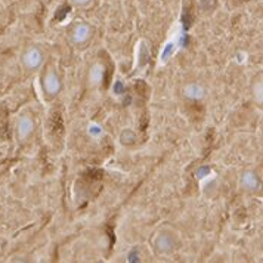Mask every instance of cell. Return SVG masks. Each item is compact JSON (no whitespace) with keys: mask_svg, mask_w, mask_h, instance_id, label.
Segmentation results:
<instances>
[{"mask_svg":"<svg viewBox=\"0 0 263 263\" xmlns=\"http://www.w3.org/2000/svg\"><path fill=\"white\" fill-rule=\"evenodd\" d=\"M180 245H182L180 236L177 235V232L174 229H171L168 226L160 228L151 239L152 250L160 256H168V254L177 251L180 248Z\"/></svg>","mask_w":263,"mask_h":263,"instance_id":"6da1fadb","label":"cell"},{"mask_svg":"<svg viewBox=\"0 0 263 263\" xmlns=\"http://www.w3.org/2000/svg\"><path fill=\"white\" fill-rule=\"evenodd\" d=\"M43 61H44V53L38 46L27 47L21 56V62H22L24 68H27L28 71L38 69L43 65Z\"/></svg>","mask_w":263,"mask_h":263,"instance_id":"7a4b0ae2","label":"cell"},{"mask_svg":"<svg viewBox=\"0 0 263 263\" xmlns=\"http://www.w3.org/2000/svg\"><path fill=\"white\" fill-rule=\"evenodd\" d=\"M92 37H93V28L89 22L80 21L71 30V41H72V44H75L78 47L87 44L92 40Z\"/></svg>","mask_w":263,"mask_h":263,"instance_id":"3957f363","label":"cell"},{"mask_svg":"<svg viewBox=\"0 0 263 263\" xmlns=\"http://www.w3.org/2000/svg\"><path fill=\"white\" fill-rule=\"evenodd\" d=\"M43 90L44 93L49 96V98H55L58 96V93L61 92L62 89V81H61V77L59 74L53 69V68H49L44 75H43Z\"/></svg>","mask_w":263,"mask_h":263,"instance_id":"277c9868","label":"cell"},{"mask_svg":"<svg viewBox=\"0 0 263 263\" xmlns=\"http://www.w3.org/2000/svg\"><path fill=\"white\" fill-rule=\"evenodd\" d=\"M16 136L21 142H25L27 139H30V136L34 133V129H35V123L34 120L31 118V115L28 114H22L18 117L16 120Z\"/></svg>","mask_w":263,"mask_h":263,"instance_id":"5b68a950","label":"cell"},{"mask_svg":"<svg viewBox=\"0 0 263 263\" xmlns=\"http://www.w3.org/2000/svg\"><path fill=\"white\" fill-rule=\"evenodd\" d=\"M239 186L247 192H257L262 188V180L254 170H245L239 177Z\"/></svg>","mask_w":263,"mask_h":263,"instance_id":"8992f818","label":"cell"},{"mask_svg":"<svg viewBox=\"0 0 263 263\" xmlns=\"http://www.w3.org/2000/svg\"><path fill=\"white\" fill-rule=\"evenodd\" d=\"M105 77V65L102 62H93L87 71L89 87H99Z\"/></svg>","mask_w":263,"mask_h":263,"instance_id":"52a82bcc","label":"cell"},{"mask_svg":"<svg viewBox=\"0 0 263 263\" xmlns=\"http://www.w3.org/2000/svg\"><path fill=\"white\" fill-rule=\"evenodd\" d=\"M182 93H183V96H185L186 99L197 102V100H202V99L205 98V93H207V92H205V87H204L201 83L192 81V83H188V84L183 87Z\"/></svg>","mask_w":263,"mask_h":263,"instance_id":"ba28073f","label":"cell"},{"mask_svg":"<svg viewBox=\"0 0 263 263\" xmlns=\"http://www.w3.org/2000/svg\"><path fill=\"white\" fill-rule=\"evenodd\" d=\"M118 139H120V143H121V145H124V146H133V145L137 142V134H136V132H134L133 129L127 127V129H123V130H121Z\"/></svg>","mask_w":263,"mask_h":263,"instance_id":"9c48e42d","label":"cell"},{"mask_svg":"<svg viewBox=\"0 0 263 263\" xmlns=\"http://www.w3.org/2000/svg\"><path fill=\"white\" fill-rule=\"evenodd\" d=\"M86 133H87V136H89L90 139L98 140V139H100L102 136H105V129H103L102 124H99V123H96V121H92V123L87 124Z\"/></svg>","mask_w":263,"mask_h":263,"instance_id":"30bf717a","label":"cell"},{"mask_svg":"<svg viewBox=\"0 0 263 263\" xmlns=\"http://www.w3.org/2000/svg\"><path fill=\"white\" fill-rule=\"evenodd\" d=\"M251 93H253L254 102L262 106V103H263V80H262V75L254 80V83L251 86Z\"/></svg>","mask_w":263,"mask_h":263,"instance_id":"8fae6325","label":"cell"},{"mask_svg":"<svg viewBox=\"0 0 263 263\" xmlns=\"http://www.w3.org/2000/svg\"><path fill=\"white\" fill-rule=\"evenodd\" d=\"M197 4L202 12H211L216 6V0H197Z\"/></svg>","mask_w":263,"mask_h":263,"instance_id":"7c38bea8","label":"cell"},{"mask_svg":"<svg viewBox=\"0 0 263 263\" xmlns=\"http://www.w3.org/2000/svg\"><path fill=\"white\" fill-rule=\"evenodd\" d=\"M127 262H140V254H139V248L137 247H133L129 253H127Z\"/></svg>","mask_w":263,"mask_h":263,"instance_id":"4fadbf2b","label":"cell"},{"mask_svg":"<svg viewBox=\"0 0 263 263\" xmlns=\"http://www.w3.org/2000/svg\"><path fill=\"white\" fill-rule=\"evenodd\" d=\"M74 6H78V7H84V6H87L92 0H69Z\"/></svg>","mask_w":263,"mask_h":263,"instance_id":"5bb4252c","label":"cell"},{"mask_svg":"<svg viewBox=\"0 0 263 263\" xmlns=\"http://www.w3.org/2000/svg\"><path fill=\"white\" fill-rule=\"evenodd\" d=\"M235 1H245V0H235Z\"/></svg>","mask_w":263,"mask_h":263,"instance_id":"9a60e30c","label":"cell"}]
</instances>
